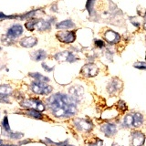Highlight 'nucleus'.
<instances>
[{
	"instance_id": "1",
	"label": "nucleus",
	"mask_w": 146,
	"mask_h": 146,
	"mask_svg": "<svg viewBox=\"0 0 146 146\" xmlns=\"http://www.w3.org/2000/svg\"><path fill=\"white\" fill-rule=\"evenodd\" d=\"M78 100L71 95L56 93L47 100L48 107L57 118H68L77 113Z\"/></svg>"
},
{
	"instance_id": "2",
	"label": "nucleus",
	"mask_w": 146,
	"mask_h": 146,
	"mask_svg": "<svg viewBox=\"0 0 146 146\" xmlns=\"http://www.w3.org/2000/svg\"><path fill=\"white\" fill-rule=\"evenodd\" d=\"M87 10L90 17H94L95 20L112 21L117 17V7L111 0H88Z\"/></svg>"
},
{
	"instance_id": "3",
	"label": "nucleus",
	"mask_w": 146,
	"mask_h": 146,
	"mask_svg": "<svg viewBox=\"0 0 146 146\" xmlns=\"http://www.w3.org/2000/svg\"><path fill=\"white\" fill-rule=\"evenodd\" d=\"M20 105L23 108L26 109H33L36 111L42 112L46 110V106L43 102L36 98H30L27 100H22L20 102Z\"/></svg>"
},
{
	"instance_id": "4",
	"label": "nucleus",
	"mask_w": 146,
	"mask_h": 146,
	"mask_svg": "<svg viewBox=\"0 0 146 146\" xmlns=\"http://www.w3.org/2000/svg\"><path fill=\"white\" fill-rule=\"evenodd\" d=\"M30 90L35 94L38 95H48L52 92V87L48 85L45 82L40 81H33L30 85Z\"/></svg>"
},
{
	"instance_id": "5",
	"label": "nucleus",
	"mask_w": 146,
	"mask_h": 146,
	"mask_svg": "<svg viewBox=\"0 0 146 146\" xmlns=\"http://www.w3.org/2000/svg\"><path fill=\"white\" fill-rule=\"evenodd\" d=\"M57 38L62 43H73L76 39V34L73 31H59L56 34Z\"/></svg>"
},
{
	"instance_id": "6",
	"label": "nucleus",
	"mask_w": 146,
	"mask_h": 146,
	"mask_svg": "<svg viewBox=\"0 0 146 146\" xmlns=\"http://www.w3.org/2000/svg\"><path fill=\"white\" fill-rule=\"evenodd\" d=\"M22 33H23V27L19 24H16L13 25L11 27H9L7 29L6 38H7V40L13 41L14 39L17 38L18 36H20Z\"/></svg>"
},
{
	"instance_id": "7",
	"label": "nucleus",
	"mask_w": 146,
	"mask_h": 146,
	"mask_svg": "<svg viewBox=\"0 0 146 146\" xmlns=\"http://www.w3.org/2000/svg\"><path fill=\"white\" fill-rule=\"evenodd\" d=\"M99 68L93 63H88L81 68L80 73L86 78H92L98 74Z\"/></svg>"
},
{
	"instance_id": "8",
	"label": "nucleus",
	"mask_w": 146,
	"mask_h": 146,
	"mask_svg": "<svg viewBox=\"0 0 146 146\" xmlns=\"http://www.w3.org/2000/svg\"><path fill=\"white\" fill-rule=\"evenodd\" d=\"M74 125L79 131L84 132H89L93 128L92 123L90 121H89L88 120H85V119H80V118H77L74 120Z\"/></svg>"
},
{
	"instance_id": "9",
	"label": "nucleus",
	"mask_w": 146,
	"mask_h": 146,
	"mask_svg": "<svg viewBox=\"0 0 146 146\" xmlns=\"http://www.w3.org/2000/svg\"><path fill=\"white\" fill-rule=\"evenodd\" d=\"M55 59L58 61H67V62H74L77 60V57L72 52L70 51H61L58 52L54 56Z\"/></svg>"
},
{
	"instance_id": "10",
	"label": "nucleus",
	"mask_w": 146,
	"mask_h": 146,
	"mask_svg": "<svg viewBox=\"0 0 146 146\" xmlns=\"http://www.w3.org/2000/svg\"><path fill=\"white\" fill-rule=\"evenodd\" d=\"M121 89H122V82L118 79H114L107 86V90L111 95L118 94L121 90Z\"/></svg>"
},
{
	"instance_id": "11",
	"label": "nucleus",
	"mask_w": 146,
	"mask_h": 146,
	"mask_svg": "<svg viewBox=\"0 0 146 146\" xmlns=\"http://www.w3.org/2000/svg\"><path fill=\"white\" fill-rule=\"evenodd\" d=\"M145 135L141 131H132L131 134V143L132 146H141L144 143Z\"/></svg>"
},
{
	"instance_id": "12",
	"label": "nucleus",
	"mask_w": 146,
	"mask_h": 146,
	"mask_svg": "<svg viewBox=\"0 0 146 146\" xmlns=\"http://www.w3.org/2000/svg\"><path fill=\"white\" fill-rule=\"evenodd\" d=\"M103 36L109 44H117L121 38L120 35L112 30H107L103 34Z\"/></svg>"
},
{
	"instance_id": "13",
	"label": "nucleus",
	"mask_w": 146,
	"mask_h": 146,
	"mask_svg": "<svg viewBox=\"0 0 146 146\" xmlns=\"http://www.w3.org/2000/svg\"><path fill=\"white\" fill-rule=\"evenodd\" d=\"M100 131L107 137H111L115 135V133L117 132V128L116 125L113 124V123H105V124H102V127H100Z\"/></svg>"
},
{
	"instance_id": "14",
	"label": "nucleus",
	"mask_w": 146,
	"mask_h": 146,
	"mask_svg": "<svg viewBox=\"0 0 146 146\" xmlns=\"http://www.w3.org/2000/svg\"><path fill=\"white\" fill-rule=\"evenodd\" d=\"M51 23L50 20L45 19H36L35 23V29H38L39 31H46L48 30L51 27Z\"/></svg>"
},
{
	"instance_id": "15",
	"label": "nucleus",
	"mask_w": 146,
	"mask_h": 146,
	"mask_svg": "<svg viewBox=\"0 0 146 146\" xmlns=\"http://www.w3.org/2000/svg\"><path fill=\"white\" fill-rule=\"evenodd\" d=\"M19 44L21 47L24 48H33L34 46H36L38 44V39L35 36H26V38H23L20 41Z\"/></svg>"
},
{
	"instance_id": "16",
	"label": "nucleus",
	"mask_w": 146,
	"mask_h": 146,
	"mask_svg": "<svg viewBox=\"0 0 146 146\" xmlns=\"http://www.w3.org/2000/svg\"><path fill=\"white\" fill-rule=\"evenodd\" d=\"M68 91H70V95H71L73 98H75L78 102H80V98L83 96V89H82V87L80 86L71 87Z\"/></svg>"
},
{
	"instance_id": "17",
	"label": "nucleus",
	"mask_w": 146,
	"mask_h": 146,
	"mask_svg": "<svg viewBox=\"0 0 146 146\" xmlns=\"http://www.w3.org/2000/svg\"><path fill=\"white\" fill-rule=\"evenodd\" d=\"M13 92L12 88L9 85H1L0 86V99L7 98Z\"/></svg>"
},
{
	"instance_id": "18",
	"label": "nucleus",
	"mask_w": 146,
	"mask_h": 146,
	"mask_svg": "<svg viewBox=\"0 0 146 146\" xmlns=\"http://www.w3.org/2000/svg\"><path fill=\"white\" fill-rule=\"evenodd\" d=\"M25 114L30 118L38 119V120H41V119H43V117H44L43 114L40 111H36V110H33V109H27L25 111Z\"/></svg>"
},
{
	"instance_id": "19",
	"label": "nucleus",
	"mask_w": 146,
	"mask_h": 146,
	"mask_svg": "<svg viewBox=\"0 0 146 146\" xmlns=\"http://www.w3.org/2000/svg\"><path fill=\"white\" fill-rule=\"evenodd\" d=\"M57 29H70L75 27V24L71 20H64L60 23L57 24Z\"/></svg>"
},
{
	"instance_id": "20",
	"label": "nucleus",
	"mask_w": 146,
	"mask_h": 146,
	"mask_svg": "<svg viewBox=\"0 0 146 146\" xmlns=\"http://www.w3.org/2000/svg\"><path fill=\"white\" fill-rule=\"evenodd\" d=\"M31 57L34 60L40 61V60H43L44 58H46V57H47V53H46V51H44V50H41V49L36 50V51L31 54Z\"/></svg>"
},
{
	"instance_id": "21",
	"label": "nucleus",
	"mask_w": 146,
	"mask_h": 146,
	"mask_svg": "<svg viewBox=\"0 0 146 146\" xmlns=\"http://www.w3.org/2000/svg\"><path fill=\"white\" fill-rule=\"evenodd\" d=\"M143 115H141V113L139 112H136L133 114V124H132V126L135 127V128H138L140 127L141 124H143Z\"/></svg>"
},
{
	"instance_id": "22",
	"label": "nucleus",
	"mask_w": 146,
	"mask_h": 146,
	"mask_svg": "<svg viewBox=\"0 0 146 146\" xmlns=\"http://www.w3.org/2000/svg\"><path fill=\"white\" fill-rule=\"evenodd\" d=\"M29 76L33 78V79H35L36 81L45 82V83H47V82L49 81V79L48 77H45L43 75H41L40 73H30Z\"/></svg>"
},
{
	"instance_id": "23",
	"label": "nucleus",
	"mask_w": 146,
	"mask_h": 146,
	"mask_svg": "<svg viewBox=\"0 0 146 146\" xmlns=\"http://www.w3.org/2000/svg\"><path fill=\"white\" fill-rule=\"evenodd\" d=\"M133 124V115H127L123 119V126L126 128H130Z\"/></svg>"
},
{
	"instance_id": "24",
	"label": "nucleus",
	"mask_w": 146,
	"mask_h": 146,
	"mask_svg": "<svg viewBox=\"0 0 146 146\" xmlns=\"http://www.w3.org/2000/svg\"><path fill=\"white\" fill-rule=\"evenodd\" d=\"M7 135L9 137L10 139H13V140H18L22 138L23 136H24V134L22 133V132H14V131H10V132H7Z\"/></svg>"
},
{
	"instance_id": "25",
	"label": "nucleus",
	"mask_w": 146,
	"mask_h": 146,
	"mask_svg": "<svg viewBox=\"0 0 146 146\" xmlns=\"http://www.w3.org/2000/svg\"><path fill=\"white\" fill-rule=\"evenodd\" d=\"M2 127L4 128V130L6 131L7 132H10L11 131L10 126H9V123H8V118H7V116L4 117L3 121H2Z\"/></svg>"
},
{
	"instance_id": "26",
	"label": "nucleus",
	"mask_w": 146,
	"mask_h": 146,
	"mask_svg": "<svg viewBox=\"0 0 146 146\" xmlns=\"http://www.w3.org/2000/svg\"><path fill=\"white\" fill-rule=\"evenodd\" d=\"M35 23H36V19H30L26 23L25 27H27V30L33 31L35 29Z\"/></svg>"
},
{
	"instance_id": "27",
	"label": "nucleus",
	"mask_w": 146,
	"mask_h": 146,
	"mask_svg": "<svg viewBox=\"0 0 146 146\" xmlns=\"http://www.w3.org/2000/svg\"><path fill=\"white\" fill-rule=\"evenodd\" d=\"M133 67L136 68H139V70H146V62H136L133 64Z\"/></svg>"
},
{
	"instance_id": "28",
	"label": "nucleus",
	"mask_w": 146,
	"mask_h": 146,
	"mask_svg": "<svg viewBox=\"0 0 146 146\" xmlns=\"http://www.w3.org/2000/svg\"><path fill=\"white\" fill-rule=\"evenodd\" d=\"M94 43H95V46H96V47H98V48H102L105 47L104 42H103L102 40H100V39H96Z\"/></svg>"
},
{
	"instance_id": "29",
	"label": "nucleus",
	"mask_w": 146,
	"mask_h": 146,
	"mask_svg": "<svg viewBox=\"0 0 146 146\" xmlns=\"http://www.w3.org/2000/svg\"><path fill=\"white\" fill-rule=\"evenodd\" d=\"M17 17H15V16H7L5 15V14L0 12V21H2L4 19H7V18H17Z\"/></svg>"
},
{
	"instance_id": "30",
	"label": "nucleus",
	"mask_w": 146,
	"mask_h": 146,
	"mask_svg": "<svg viewBox=\"0 0 146 146\" xmlns=\"http://www.w3.org/2000/svg\"><path fill=\"white\" fill-rule=\"evenodd\" d=\"M90 146H103V143H102V141H100V140H98L96 143H92Z\"/></svg>"
},
{
	"instance_id": "31",
	"label": "nucleus",
	"mask_w": 146,
	"mask_h": 146,
	"mask_svg": "<svg viewBox=\"0 0 146 146\" xmlns=\"http://www.w3.org/2000/svg\"><path fill=\"white\" fill-rule=\"evenodd\" d=\"M42 68H44V70H47V71H51V70H53V68H48L47 65H46L45 63H43V64H42Z\"/></svg>"
},
{
	"instance_id": "32",
	"label": "nucleus",
	"mask_w": 146,
	"mask_h": 146,
	"mask_svg": "<svg viewBox=\"0 0 146 146\" xmlns=\"http://www.w3.org/2000/svg\"><path fill=\"white\" fill-rule=\"evenodd\" d=\"M143 29H144V30H146V13H145V16H144V21H143Z\"/></svg>"
},
{
	"instance_id": "33",
	"label": "nucleus",
	"mask_w": 146,
	"mask_h": 146,
	"mask_svg": "<svg viewBox=\"0 0 146 146\" xmlns=\"http://www.w3.org/2000/svg\"><path fill=\"white\" fill-rule=\"evenodd\" d=\"M0 146H17V145H15V144H1Z\"/></svg>"
},
{
	"instance_id": "34",
	"label": "nucleus",
	"mask_w": 146,
	"mask_h": 146,
	"mask_svg": "<svg viewBox=\"0 0 146 146\" xmlns=\"http://www.w3.org/2000/svg\"><path fill=\"white\" fill-rule=\"evenodd\" d=\"M60 146H72V145H68V144H64V145H62V144H61Z\"/></svg>"
},
{
	"instance_id": "35",
	"label": "nucleus",
	"mask_w": 146,
	"mask_h": 146,
	"mask_svg": "<svg viewBox=\"0 0 146 146\" xmlns=\"http://www.w3.org/2000/svg\"><path fill=\"white\" fill-rule=\"evenodd\" d=\"M2 144V141L1 140H0V145H1Z\"/></svg>"
},
{
	"instance_id": "36",
	"label": "nucleus",
	"mask_w": 146,
	"mask_h": 146,
	"mask_svg": "<svg viewBox=\"0 0 146 146\" xmlns=\"http://www.w3.org/2000/svg\"><path fill=\"white\" fill-rule=\"evenodd\" d=\"M145 59H146V55H145Z\"/></svg>"
}]
</instances>
